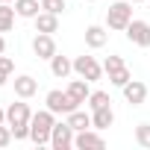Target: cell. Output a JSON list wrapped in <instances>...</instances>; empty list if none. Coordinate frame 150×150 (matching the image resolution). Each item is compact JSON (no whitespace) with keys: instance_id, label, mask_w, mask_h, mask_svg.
<instances>
[{"instance_id":"obj_1","label":"cell","mask_w":150,"mask_h":150,"mask_svg":"<svg viewBox=\"0 0 150 150\" xmlns=\"http://www.w3.org/2000/svg\"><path fill=\"white\" fill-rule=\"evenodd\" d=\"M30 121H33V112H30L27 103H12V106L6 109V124L12 127L15 141L30 138Z\"/></svg>"},{"instance_id":"obj_2","label":"cell","mask_w":150,"mask_h":150,"mask_svg":"<svg viewBox=\"0 0 150 150\" xmlns=\"http://www.w3.org/2000/svg\"><path fill=\"white\" fill-rule=\"evenodd\" d=\"M53 124H56V118H53V112L50 109H41V112H35L33 115V121H30V138H33V144H50V132H53Z\"/></svg>"},{"instance_id":"obj_3","label":"cell","mask_w":150,"mask_h":150,"mask_svg":"<svg viewBox=\"0 0 150 150\" xmlns=\"http://www.w3.org/2000/svg\"><path fill=\"white\" fill-rule=\"evenodd\" d=\"M129 21H132V6L127 0H118V3H112L106 9V27L109 30H127Z\"/></svg>"},{"instance_id":"obj_4","label":"cell","mask_w":150,"mask_h":150,"mask_svg":"<svg viewBox=\"0 0 150 150\" xmlns=\"http://www.w3.org/2000/svg\"><path fill=\"white\" fill-rule=\"evenodd\" d=\"M44 103H47V109H50L53 115H71L74 109H80V103H77V100H74V97H71L68 91H59V88L47 91Z\"/></svg>"},{"instance_id":"obj_5","label":"cell","mask_w":150,"mask_h":150,"mask_svg":"<svg viewBox=\"0 0 150 150\" xmlns=\"http://www.w3.org/2000/svg\"><path fill=\"white\" fill-rule=\"evenodd\" d=\"M74 71H77L83 80L94 83V80H100V74H103V65H100L94 56H77V59H74Z\"/></svg>"},{"instance_id":"obj_6","label":"cell","mask_w":150,"mask_h":150,"mask_svg":"<svg viewBox=\"0 0 150 150\" xmlns=\"http://www.w3.org/2000/svg\"><path fill=\"white\" fill-rule=\"evenodd\" d=\"M74 127L65 121V124H53V132H50V147L53 150H68V147H74Z\"/></svg>"},{"instance_id":"obj_7","label":"cell","mask_w":150,"mask_h":150,"mask_svg":"<svg viewBox=\"0 0 150 150\" xmlns=\"http://www.w3.org/2000/svg\"><path fill=\"white\" fill-rule=\"evenodd\" d=\"M127 38L138 47H150V24L147 21H129V27L124 30Z\"/></svg>"},{"instance_id":"obj_8","label":"cell","mask_w":150,"mask_h":150,"mask_svg":"<svg viewBox=\"0 0 150 150\" xmlns=\"http://www.w3.org/2000/svg\"><path fill=\"white\" fill-rule=\"evenodd\" d=\"M33 53H35L38 59H53V56H56V41H53V35H50V33H38V35L33 38Z\"/></svg>"},{"instance_id":"obj_9","label":"cell","mask_w":150,"mask_h":150,"mask_svg":"<svg viewBox=\"0 0 150 150\" xmlns=\"http://www.w3.org/2000/svg\"><path fill=\"white\" fill-rule=\"evenodd\" d=\"M103 144H106V141H103V135H100V132H94L91 127H88V129H80L77 135H74V147H80V150H86V147H97V150H100Z\"/></svg>"},{"instance_id":"obj_10","label":"cell","mask_w":150,"mask_h":150,"mask_svg":"<svg viewBox=\"0 0 150 150\" xmlns=\"http://www.w3.org/2000/svg\"><path fill=\"white\" fill-rule=\"evenodd\" d=\"M124 97H127V103L141 106V103L147 100V86H144L141 80H129V83L124 86Z\"/></svg>"},{"instance_id":"obj_11","label":"cell","mask_w":150,"mask_h":150,"mask_svg":"<svg viewBox=\"0 0 150 150\" xmlns=\"http://www.w3.org/2000/svg\"><path fill=\"white\" fill-rule=\"evenodd\" d=\"M35 91H38V83L30 77V74H21V77H15V94H18L21 100H30Z\"/></svg>"},{"instance_id":"obj_12","label":"cell","mask_w":150,"mask_h":150,"mask_svg":"<svg viewBox=\"0 0 150 150\" xmlns=\"http://www.w3.org/2000/svg\"><path fill=\"white\" fill-rule=\"evenodd\" d=\"M33 21H35V33H50V35H53V33L59 30V15H53V12H44V9H41Z\"/></svg>"},{"instance_id":"obj_13","label":"cell","mask_w":150,"mask_h":150,"mask_svg":"<svg viewBox=\"0 0 150 150\" xmlns=\"http://www.w3.org/2000/svg\"><path fill=\"white\" fill-rule=\"evenodd\" d=\"M109 41V33L100 27V24H91V27H86V44L91 47V50H97V47H103Z\"/></svg>"},{"instance_id":"obj_14","label":"cell","mask_w":150,"mask_h":150,"mask_svg":"<svg viewBox=\"0 0 150 150\" xmlns=\"http://www.w3.org/2000/svg\"><path fill=\"white\" fill-rule=\"evenodd\" d=\"M112 124H115L112 106H103V109H94V112H91V127H94V129H109Z\"/></svg>"},{"instance_id":"obj_15","label":"cell","mask_w":150,"mask_h":150,"mask_svg":"<svg viewBox=\"0 0 150 150\" xmlns=\"http://www.w3.org/2000/svg\"><path fill=\"white\" fill-rule=\"evenodd\" d=\"M65 91H68L74 100H77V103H86V100H88V94H91V88H88V80H83V77H80V80H71Z\"/></svg>"},{"instance_id":"obj_16","label":"cell","mask_w":150,"mask_h":150,"mask_svg":"<svg viewBox=\"0 0 150 150\" xmlns=\"http://www.w3.org/2000/svg\"><path fill=\"white\" fill-rule=\"evenodd\" d=\"M50 71H53V77H59V80H65L68 74L74 71V62H71L68 56H59V53H56V56L50 59Z\"/></svg>"},{"instance_id":"obj_17","label":"cell","mask_w":150,"mask_h":150,"mask_svg":"<svg viewBox=\"0 0 150 150\" xmlns=\"http://www.w3.org/2000/svg\"><path fill=\"white\" fill-rule=\"evenodd\" d=\"M41 9V0H15V12L18 18H35Z\"/></svg>"},{"instance_id":"obj_18","label":"cell","mask_w":150,"mask_h":150,"mask_svg":"<svg viewBox=\"0 0 150 150\" xmlns=\"http://www.w3.org/2000/svg\"><path fill=\"white\" fill-rule=\"evenodd\" d=\"M15 6H9V3H0V33H9L12 27H15Z\"/></svg>"},{"instance_id":"obj_19","label":"cell","mask_w":150,"mask_h":150,"mask_svg":"<svg viewBox=\"0 0 150 150\" xmlns=\"http://www.w3.org/2000/svg\"><path fill=\"white\" fill-rule=\"evenodd\" d=\"M68 124L74 127V132L88 129V127H91V115H88V112H80V109H74V112L68 115Z\"/></svg>"},{"instance_id":"obj_20","label":"cell","mask_w":150,"mask_h":150,"mask_svg":"<svg viewBox=\"0 0 150 150\" xmlns=\"http://www.w3.org/2000/svg\"><path fill=\"white\" fill-rule=\"evenodd\" d=\"M129 80H132V74H129V68H127V65L109 74V83H112V86H118V88H124V86H127Z\"/></svg>"},{"instance_id":"obj_21","label":"cell","mask_w":150,"mask_h":150,"mask_svg":"<svg viewBox=\"0 0 150 150\" xmlns=\"http://www.w3.org/2000/svg\"><path fill=\"white\" fill-rule=\"evenodd\" d=\"M86 103H88V109L94 112V109H103V106H109L112 100H109V94H106V91H91Z\"/></svg>"},{"instance_id":"obj_22","label":"cell","mask_w":150,"mask_h":150,"mask_svg":"<svg viewBox=\"0 0 150 150\" xmlns=\"http://www.w3.org/2000/svg\"><path fill=\"white\" fill-rule=\"evenodd\" d=\"M135 141L150 150V124H138V127H135Z\"/></svg>"},{"instance_id":"obj_23","label":"cell","mask_w":150,"mask_h":150,"mask_svg":"<svg viewBox=\"0 0 150 150\" xmlns=\"http://www.w3.org/2000/svg\"><path fill=\"white\" fill-rule=\"evenodd\" d=\"M41 9H44V12L59 15V12H65V9H68V3H65V0H41Z\"/></svg>"},{"instance_id":"obj_24","label":"cell","mask_w":150,"mask_h":150,"mask_svg":"<svg viewBox=\"0 0 150 150\" xmlns=\"http://www.w3.org/2000/svg\"><path fill=\"white\" fill-rule=\"evenodd\" d=\"M118 68H124V59H121V56H106L103 71H106V74H112V71H118Z\"/></svg>"},{"instance_id":"obj_25","label":"cell","mask_w":150,"mask_h":150,"mask_svg":"<svg viewBox=\"0 0 150 150\" xmlns=\"http://www.w3.org/2000/svg\"><path fill=\"white\" fill-rule=\"evenodd\" d=\"M12 138H15V135H12V127H9V124H0V147H9Z\"/></svg>"},{"instance_id":"obj_26","label":"cell","mask_w":150,"mask_h":150,"mask_svg":"<svg viewBox=\"0 0 150 150\" xmlns=\"http://www.w3.org/2000/svg\"><path fill=\"white\" fill-rule=\"evenodd\" d=\"M0 71H3V74H12L15 71V62L9 56H3V53H0Z\"/></svg>"},{"instance_id":"obj_27","label":"cell","mask_w":150,"mask_h":150,"mask_svg":"<svg viewBox=\"0 0 150 150\" xmlns=\"http://www.w3.org/2000/svg\"><path fill=\"white\" fill-rule=\"evenodd\" d=\"M6 80H9V74H3V71H0V86H6Z\"/></svg>"},{"instance_id":"obj_28","label":"cell","mask_w":150,"mask_h":150,"mask_svg":"<svg viewBox=\"0 0 150 150\" xmlns=\"http://www.w3.org/2000/svg\"><path fill=\"white\" fill-rule=\"evenodd\" d=\"M0 53H6V38L0 35Z\"/></svg>"},{"instance_id":"obj_29","label":"cell","mask_w":150,"mask_h":150,"mask_svg":"<svg viewBox=\"0 0 150 150\" xmlns=\"http://www.w3.org/2000/svg\"><path fill=\"white\" fill-rule=\"evenodd\" d=\"M0 124H6V109H0Z\"/></svg>"},{"instance_id":"obj_30","label":"cell","mask_w":150,"mask_h":150,"mask_svg":"<svg viewBox=\"0 0 150 150\" xmlns=\"http://www.w3.org/2000/svg\"><path fill=\"white\" fill-rule=\"evenodd\" d=\"M0 3H12V0H0Z\"/></svg>"},{"instance_id":"obj_31","label":"cell","mask_w":150,"mask_h":150,"mask_svg":"<svg viewBox=\"0 0 150 150\" xmlns=\"http://www.w3.org/2000/svg\"><path fill=\"white\" fill-rule=\"evenodd\" d=\"M132 3H141V0H132Z\"/></svg>"},{"instance_id":"obj_32","label":"cell","mask_w":150,"mask_h":150,"mask_svg":"<svg viewBox=\"0 0 150 150\" xmlns=\"http://www.w3.org/2000/svg\"><path fill=\"white\" fill-rule=\"evenodd\" d=\"M86 3H94V0H86Z\"/></svg>"},{"instance_id":"obj_33","label":"cell","mask_w":150,"mask_h":150,"mask_svg":"<svg viewBox=\"0 0 150 150\" xmlns=\"http://www.w3.org/2000/svg\"><path fill=\"white\" fill-rule=\"evenodd\" d=\"M147 3H150V0H147Z\"/></svg>"}]
</instances>
